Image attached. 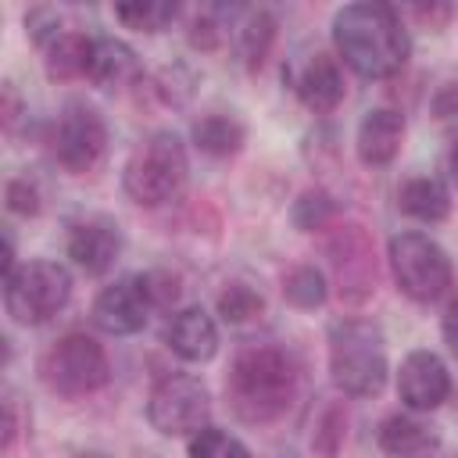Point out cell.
Masks as SVG:
<instances>
[{"label":"cell","instance_id":"13","mask_svg":"<svg viewBox=\"0 0 458 458\" xmlns=\"http://www.w3.org/2000/svg\"><path fill=\"white\" fill-rule=\"evenodd\" d=\"M68 254L86 276H104L122 254L118 222L107 215H89V218L75 222L68 233Z\"/></svg>","mask_w":458,"mask_h":458},{"label":"cell","instance_id":"7","mask_svg":"<svg viewBox=\"0 0 458 458\" xmlns=\"http://www.w3.org/2000/svg\"><path fill=\"white\" fill-rule=\"evenodd\" d=\"M390 268L401 293H408L419 304L437 301L451 286L447 254L440 250V243H433L422 233H401L390 240Z\"/></svg>","mask_w":458,"mask_h":458},{"label":"cell","instance_id":"22","mask_svg":"<svg viewBox=\"0 0 458 458\" xmlns=\"http://www.w3.org/2000/svg\"><path fill=\"white\" fill-rule=\"evenodd\" d=\"M272 39H276V18H272L268 11H261V7H258V11H250V14L243 18L240 32H236L240 57H243V64H247L250 72L265 64L268 50H272Z\"/></svg>","mask_w":458,"mask_h":458},{"label":"cell","instance_id":"32","mask_svg":"<svg viewBox=\"0 0 458 458\" xmlns=\"http://www.w3.org/2000/svg\"><path fill=\"white\" fill-rule=\"evenodd\" d=\"M444 340L458 351V297L447 304V311H444Z\"/></svg>","mask_w":458,"mask_h":458},{"label":"cell","instance_id":"15","mask_svg":"<svg viewBox=\"0 0 458 458\" xmlns=\"http://www.w3.org/2000/svg\"><path fill=\"white\" fill-rule=\"evenodd\" d=\"M165 344L182 358V361H208L218 351V329L215 318L204 308H182L172 315L165 326Z\"/></svg>","mask_w":458,"mask_h":458},{"label":"cell","instance_id":"20","mask_svg":"<svg viewBox=\"0 0 458 458\" xmlns=\"http://www.w3.org/2000/svg\"><path fill=\"white\" fill-rule=\"evenodd\" d=\"M397 208L419 222H444L447 211H451V193L440 179L433 175H415V179H404L401 190H397Z\"/></svg>","mask_w":458,"mask_h":458},{"label":"cell","instance_id":"34","mask_svg":"<svg viewBox=\"0 0 458 458\" xmlns=\"http://www.w3.org/2000/svg\"><path fill=\"white\" fill-rule=\"evenodd\" d=\"M447 165H451V175L458 179V140L451 143V150H447Z\"/></svg>","mask_w":458,"mask_h":458},{"label":"cell","instance_id":"14","mask_svg":"<svg viewBox=\"0 0 458 458\" xmlns=\"http://www.w3.org/2000/svg\"><path fill=\"white\" fill-rule=\"evenodd\" d=\"M290 86H293V93L301 97V104L311 107V111H318V114L333 111V107L344 100V75H340V64H336V57H329V54H322V50L308 54L304 61H297V64L290 68Z\"/></svg>","mask_w":458,"mask_h":458},{"label":"cell","instance_id":"2","mask_svg":"<svg viewBox=\"0 0 458 458\" xmlns=\"http://www.w3.org/2000/svg\"><path fill=\"white\" fill-rule=\"evenodd\" d=\"M225 394L243 422H272L293 404L297 365L272 344H250L233 358Z\"/></svg>","mask_w":458,"mask_h":458},{"label":"cell","instance_id":"1","mask_svg":"<svg viewBox=\"0 0 458 458\" xmlns=\"http://www.w3.org/2000/svg\"><path fill=\"white\" fill-rule=\"evenodd\" d=\"M333 43L344 64H351L361 79L397 75L411 50L401 14L390 4H376V0L340 7L333 18Z\"/></svg>","mask_w":458,"mask_h":458},{"label":"cell","instance_id":"26","mask_svg":"<svg viewBox=\"0 0 458 458\" xmlns=\"http://www.w3.org/2000/svg\"><path fill=\"white\" fill-rule=\"evenodd\" d=\"M190 458H250V451L236 437H229L225 429L204 426L190 440Z\"/></svg>","mask_w":458,"mask_h":458},{"label":"cell","instance_id":"11","mask_svg":"<svg viewBox=\"0 0 458 458\" xmlns=\"http://www.w3.org/2000/svg\"><path fill=\"white\" fill-rule=\"evenodd\" d=\"M329 261L336 268L340 297L358 304L372 293L376 286V258H372V240L365 236L361 225H340L329 240Z\"/></svg>","mask_w":458,"mask_h":458},{"label":"cell","instance_id":"29","mask_svg":"<svg viewBox=\"0 0 458 458\" xmlns=\"http://www.w3.org/2000/svg\"><path fill=\"white\" fill-rule=\"evenodd\" d=\"M190 43L200 47V50H215V47L222 43V21L215 18V11H200V14L193 18Z\"/></svg>","mask_w":458,"mask_h":458},{"label":"cell","instance_id":"30","mask_svg":"<svg viewBox=\"0 0 458 458\" xmlns=\"http://www.w3.org/2000/svg\"><path fill=\"white\" fill-rule=\"evenodd\" d=\"M7 208L18 215H36L39 211V190L29 179H11L7 182Z\"/></svg>","mask_w":458,"mask_h":458},{"label":"cell","instance_id":"31","mask_svg":"<svg viewBox=\"0 0 458 458\" xmlns=\"http://www.w3.org/2000/svg\"><path fill=\"white\" fill-rule=\"evenodd\" d=\"M147 283H150V293H154V304L157 308H165V304H172L179 297V279L168 276V272H150Z\"/></svg>","mask_w":458,"mask_h":458},{"label":"cell","instance_id":"12","mask_svg":"<svg viewBox=\"0 0 458 458\" xmlns=\"http://www.w3.org/2000/svg\"><path fill=\"white\" fill-rule=\"evenodd\" d=\"M397 394L411 411H433L451 397L447 365L433 351H411L397 372Z\"/></svg>","mask_w":458,"mask_h":458},{"label":"cell","instance_id":"18","mask_svg":"<svg viewBox=\"0 0 458 458\" xmlns=\"http://www.w3.org/2000/svg\"><path fill=\"white\" fill-rule=\"evenodd\" d=\"M93 43L82 32L61 29L54 39L43 43V61H47V75L50 79H79L89 75V61H93Z\"/></svg>","mask_w":458,"mask_h":458},{"label":"cell","instance_id":"4","mask_svg":"<svg viewBox=\"0 0 458 458\" xmlns=\"http://www.w3.org/2000/svg\"><path fill=\"white\" fill-rule=\"evenodd\" d=\"M186 147L175 132H150L125 161L122 172V186L125 193L143 204V208H157L165 200H172L182 182H186Z\"/></svg>","mask_w":458,"mask_h":458},{"label":"cell","instance_id":"8","mask_svg":"<svg viewBox=\"0 0 458 458\" xmlns=\"http://www.w3.org/2000/svg\"><path fill=\"white\" fill-rule=\"evenodd\" d=\"M208 415H211L208 386L197 376L172 372L154 383L150 401H147V419L157 433H165V437L200 433L208 426Z\"/></svg>","mask_w":458,"mask_h":458},{"label":"cell","instance_id":"23","mask_svg":"<svg viewBox=\"0 0 458 458\" xmlns=\"http://www.w3.org/2000/svg\"><path fill=\"white\" fill-rule=\"evenodd\" d=\"M175 14H179V4H168V0H136V4L114 7V18L136 32H161L175 21Z\"/></svg>","mask_w":458,"mask_h":458},{"label":"cell","instance_id":"16","mask_svg":"<svg viewBox=\"0 0 458 458\" xmlns=\"http://www.w3.org/2000/svg\"><path fill=\"white\" fill-rule=\"evenodd\" d=\"M401 140H404V118L401 111L394 107H376L361 118L358 125V157L361 165H390L401 150Z\"/></svg>","mask_w":458,"mask_h":458},{"label":"cell","instance_id":"33","mask_svg":"<svg viewBox=\"0 0 458 458\" xmlns=\"http://www.w3.org/2000/svg\"><path fill=\"white\" fill-rule=\"evenodd\" d=\"M454 107H458V89H454V86H447V89L437 97V111H440V114H451Z\"/></svg>","mask_w":458,"mask_h":458},{"label":"cell","instance_id":"27","mask_svg":"<svg viewBox=\"0 0 458 458\" xmlns=\"http://www.w3.org/2000/svg\"><path fill=\"white\" fill-rule=\"evenodd\" d=\"M261 308H265L261 293L254 286H247V283H233L218 297V311H222L225 322H247V318L261 315Z\"/></svg>","mask_w":458,"mask_h":458},{"label":"cell","instance_id":"5","mask_svg":"<svg viewBox=\"0 0 458 458\" xmlns=\"http://www.w3.org/2000/svg\"><path fill=\"white\" fill-rule=\"evenodd\" d=\"M72 297V276L57 261H25L4 276V308L18 326L50 322Z\"/></svg>","mask_w":458,"mask_h":458},{"label":"cell","instance_id":"10","mask_svg":"<svg viewBox=\"0 0 458 458\" xmlns=\"http://www.w3.org/2000/svg\"><path fill=\"white\" fill-rule=\"evenodd\" d=\"M154 293L147 276H122L111 286L100 290V297L93 301V322L97 329L111 333V336H129L140 333L154 311Z\"/></svg>","mask_w":458,"mask_h":458},{"label":"cell","instance_id":"24","mask_svg":"<svg viewBox=\"0 0 458 458\" xmlns=\"http://www.w3.org/2000/svg\"><path fill=\"white\" fill-rule=\"evenodd\" d=\"M333 215H336V200H333L326 190H308V193H301L297 204H293V225L304 229V233L326 229V225L333 222Z\"/></svg>","mask_w":458,"mask_h":458},{"label":"cell","instance_id":"35","mask_svg":"<svg viewBox=\"0 0 458 458\" xmlns=\"http://www.w3.org/2000/svg\"><path fill=\"white\" fill-rule=\"evenodd\" d=\"M72 458H104L100 451H82V454H72Z\"/></svg>","mask_w":458,"mask_h":458},{"label":"cell","instance_id":"9","mask_svg":"<svg viewBox=\"0 0 458 458\" xmlns=\"http://www.w3.org/2000/svg\"><path fill=\"white\" fill-rule=\"evenodd\" d=\"M104 147H107V125L89 104H68L57 114L50 150L64 172H72V175L89 172L100 161Z\"/></svg>","mask_w":458,"mask_h":458},{"label":"cell","instance_id":"17","mask_svg":"<svg viewBox=\"0 0 458 458\" xmlns=\"http://www.w3.org/2000/svg\"><path fill=\"white\" fill-rule=\"evenodd\" d=\"M437 433L408 415H390L379 426V451L390 458H429L437 451Z\"/></svg>","mask_w":458,"mask_h":458},{"label":"cell","instance_id":"3","mask_svg":"<svg viewBox=\"0 0 458 458\" xmlns=\"http://www.w3.org/2000/svg\"><path fill=\"white\" fill-rule=\"evenodd\" d=\"M329 376L351 397H372L386 383V347L379 326L344 318L329 326Z\"/></svg>","mask_w":458,"mask_h":458},{"label":"cell","instance_id":"25","mask_svg":"<svg viewBox=\"0 0 458 458\" xmlns=\"http://www.w3.org/2000/svg\"><path fill=\"white\" fill-rule=\"evenodd\" d=\"M286 301L290 304H297V308H318L322 301H326V279H322V272L318 268H311V265H301V268H293L290 276H286Z\"/></svg>","mask_w":458,"mask_h":458},{"label":"cell","instance_id":"28","mask_svg":"<svg viewBox=\"0 0 458 458\" xmlns=\"http://www.w3.org/2000/svg\"><path fill=\"white\" fill-rule=\"evenodd\" d=\"M340 440H344V411H340V408H329V411L322 415V422H318L311 444H315V451H318L322 458H333L336 447H340Z\"/></svg>","mask_w":458,"mask_h":458},{"label":"cell","instance_id":"36","mask_svg":"<svg viewBox=\"0 0 458 458\" xmlns=\"http://www.w3.org/2000/svg\"><path fill=\"white\" fill-rule=\"evenodd\" d=\"M279 458H297V454H279Z\"/></svg>","mask_w":458,"mask_h":458},{"label":"cell","instance_id":"19","mask_svg":"<svg viewBox=\"0 0 458 458\" xmlns=\"http://www.w3.org/2000/svg\"><path fill=\"white\" fill-rule=\"evenodd\" d=\"M140 75V61H136V50L122 39H97L93 43V61H89V82L100 86V89H111V86H125Z\"/></svg>","mask_w":458,"mask_h":458},{"label":"cell","instance_id":"21","mask_svg":"<svg viewBox=\"0 0 458 458\" xmlns=\"http://www.w3.org/2000/svg\"><path fill=\"white\" fill-rule=\"evenodd\" d=\"M243 140H247V129L233 114H204L200 122H193V143L211 157L236 154Z\"/></svg>","mask_w":458,"mask_h":458},{"label":"cell","instance_id":"6","mask_svg":"<svg viewBox=\"0 0 458 458\" xmlns=\"http://www.w3.org/2000/svg\"><path fill=\"white\" fill-rule=\"evenodd\" d=\"M39 376L54 394L82 397V394L100 390L111 379V365H107L104 347L93 336L68 333L47 347V354L39 358Z\"/></svg>","mask_w":458,"mask_h":458}]
</instances>
